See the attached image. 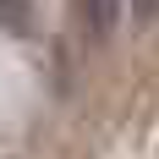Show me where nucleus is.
<instances>
[{
    "instance_id": "f257e3e1",
    "label": "nucleus",
    "mask_w": 159,
    "mask_h": 159,
    "mask_svg": "<svg viewBox=\"0 0 159 159\" xmlns=\"http://www.w3.org/2000/svg\"><path fill=\"white\" fill-rule=\"evenodd\" d=\"M77 11H82V28L93 39H110L115 22H121V0H77Z\"/></svg>"
},
{
    "instance_id": "f03ea898",
    "label": "nucleus",
    "mask_w": 159,
    "mask_h": 159,
    "mask_svg": "<svg viewBox=\"0 0 159 159\" xmlns=\"http://www.w3.org/2000/svg\"><path fill=\"white\" fill-rule=\"evenodd\" d=\"M132 6H137V16H154L159 11V0H132Z\"/></svg>"
}]
</instances>
